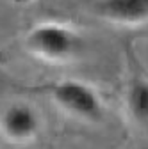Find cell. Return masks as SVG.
I'll list each match as a JSON object with an SVG mask.
<instances>
[{"label": "cell", "mask_w": 148, "mask_h": 149, "mask_svg": "<svg viewBox=\"0 0 148 149\" xmlns=\"http://www.w3.org/2000/svg\"><path fill=\"white\" fill-rule=\"evenodd\" d=\"M80 45V36L61 23H39L25 36V48L34 57L50 62H61L73 57Z\"/></svg>", "instance_id": "6da1fadb"}, {"label": "cell", "mask_w": 148, "mask_h": 149, "mask_svg": "<svg viewBox=\"0 0 148 149\" xmlns=\"http://www.w3.org/2000/svg\"><path fill=\"white\" fill-rule=\"evenodd\" d=\"M50 100L68 112L86 121H100L104 116V103L100 94L86 82L80 80H59L43 87Z\"/></svg>", "instance_id": "7a4b0ae2"}, {"label": "cell", "mask_w": 148, "mask_h": 149, "mask_svg": "<svg viewBox=\"0 0 148 149\" xmlns=\"http://www.w3.org/2000/svg\"><path fill=\"white\" fill-rule=\"evenodd\" d=\"M41 132V117L29 103L16 101L0 112V135L9 144H29Z\"/></svg>", "instance_id": "3957f363"}, {"label": "cell", "mask_w": 148, "mask_h": 149, "mask_svg": "<svg viewBox=\"0 0 148 149\" xmlns=\"http://www.w3.org/2000/svg\"><path fill=\"white\" fill-rule=\"evenodd\" d=\"M98 14L114 23H141L148 20V0H100Z\"/></svg>", "instance_id": "277c9868"}, {"label": "cell", "mask_w": 148, "mask_h": 149, "mask_svg": "<svg viewBox=\"0 0 148 149\" xmlns=\"http://www.w3.org/2000/svg\"><path fill=\"white\" fill-rule=\"evenodd\" d=\"M127 108L139 123H148V80H132L127 92Z\"/></svg>", "instance_id": "5b68a950"}, {"label": "cell", "mask_w": 148, "mask_h": 149, "mask_svg": "<svg viewBox=\"0 0 148 149\" xmlns=\"http://www.w3.org/2000/svg\"><path fill=\"white\" fill-rule=\"evenodd\" d=\"M13 2H16V4H29V2H32V0H13Z\"/></svg>", "instance_id": "8992f818"}]
</instances>
